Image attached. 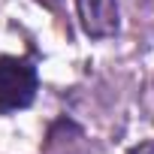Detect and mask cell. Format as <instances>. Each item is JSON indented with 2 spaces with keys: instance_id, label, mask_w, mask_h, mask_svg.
<instances>
[{
  "instance_id": "7a4b0ae2",
  "label": "cell",
  "mask_w": 154,
  "mask_h": 154,
  "mask_svg": "<svg viewBox=\"0 0 154 154\" xmlns=\"http://www.w3.org/2000/svg\"><path fill=\"white\" fill-rule=\"evenodd\" d=\"M82 30L91 39H109L121 27V9L118 0H75Z\"/></svg>"
},
{
  "instance_id": "6da1fadb",
  "label": "cell",
  "mask_w": 154,
  "mask_h": 154,
  "mask_svg": "<svg viewBox=\"0 0 154 154\" xmlns=\"http://www.w3.org/2000/svg\"><path fill=\"white\" fill-rule=\"evenodd\" d=\"M39 75L27 57L3 54L0 57V115H15L36 100Z\"/></svg>"
},
{
  "instance_id": "3957f363",
  "label": "cell",
  "mask_w": 154,
  "mask_h": 154,
  "mask_svg": "<svg viewBox=\"0 0 154 154\" xmlns=\"http://www.w3.org/2000/svg\"><path fill=\"white\" fill-rule=\"evenodd\" d=\"M127 154H154V142H142V145H136V148H130Z\"/></svg>"
},
{
  "instance_id": "277c9868",
  "label": "cell",
  "mask_w": 154,
  "mask_h": 154,
  "mask_svg": "<svg viewBox=\"0 0 154 154\" xmlns=\"http://www.w3.org/2000/svg\"><path fill=\"white\" fill-rule=\"evenodd\" d=\"M45 3H54V0H45Z\"/></svg>"
}]
</instances>
